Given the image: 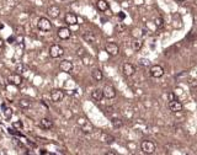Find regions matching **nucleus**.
I'll return each instance as SVG.
<instances>
[{
    "label": "nucleus",
    "mask_w": 197,
    "mask_h": 155,
    "mask_svg": "<svg viewBox=\"0 0 197 155\" xmlns=\"http://www.w3.org/2000/svg\"><path fill=\"white\" fill-rule=\"evenodd\" d=\"M122 71L126 76H132L134 73H135V66L131 64V63H125L122 65Z\"/></svg>",
    "instance_id": "nucleus-11"
},
{
    "label": "nucleus",
    "mask_w": 197,
    "mask_h": 155,
    "mask_svg": "<svg viewBox=\"0 0 197 155\" xmlns=\"http://www.w3.org/2000/svg\"><path fill=\"white\" fill-rule=\"evenodd\" d=\"M9 132H10L11 134H15V135H21V134H20V132H16L15 129H11V130H9Z\"/></svg>",
    "instance_id": "nucleus-34"
},
{
    "label": "nucleus",
    "mask_w": 197,
    "mask_h": 155,
    "mask_svg": "<svg viewBox=\"0 0 197 155\" xmlns=\"http://www.w3.org/2000/svg\"><path fill=\"white\" fill-rule=\"evenodd\" d=\"M154 22H155V26H157V27H163V25H164V21H163L162 17H157V19L154 20Z\"/></svg>",
    "instance_id": "nucleus-27"
},
{
    "label": "nucleus",
    "mask_w": 197,
    "mask_h": 155,
    "mask_svg": "<svg viewBox=\"0 0 197 155\" xmlns=\"http://www.w3.org/2000/svg\"><path fill=\"white\" fill-rule=\"evenodd\" d=\"M167 98H169V101H172V100H177L176 98V95L174 93H167Z\"/></svg>",
    "instance_id": "nucleus-31"
},
{
    "label": "nucleus",
    "mask_w": 197,
    "mask_h": 155,
    "mask_svg": "<svg viewBox=\"0 0 197 155\" xmlns=\"http://www.w3.org/2000/svg\"><path fill=\"white\" fill-rule=\"evenodd\" d=\"M142 46H143V42L139 41V39H135V41H133V43H132V47H133L134 51H139V49L142 48Z\"/></svg>",
    "instance_id": "nucleus-23"
},
{
    "label": "nucleus",
    "mask_w": 197,
    "mask_h": 155,
    "mask_svg": "<svg viewBox=\"0 0 197 155\" xmlns=\"http://www.w3.org/2000/svg\"><path fill=\"white\" fill-rule=\"evenodd\" d=\"M25 65L22 64V63H19L16 66H15V73H19V74H21V73H24L25 71Z\"/></svg>",
    "instance_id": "nucleus-24"
},
{
    "label": "nucleus",
    "mask_w": 197,
    "mask_h": 155,
    "mask_svg": "<svg viewBox=\"0 0 197 155\" xmlns=\"http://www.w3.org/2000/svg\"><path fill=\"white\" fill-rule=\"evenodd\" d=\"M177 1H181V2H182V1H185V0H177Z\"/></svg>",
    "instance_id": "nucleus-38"
},
{
    "label": "nucleus",
    "mask_w": 197,
    "mask_h": 155,
    "mask_svg": "<svg viewBox=\"0 0 197 155\" xmlns=\"http://www.w3.org/2000/svg\"><path fill=\"white\" fill-rule=\"evenodd\" d=\"M83 38L88 42V43H93V42H95V39H96V36H95V33L91 31H88L85 32L84 34H83Z\"/></svg>",
    "instance_id": "nucleus-17"
},
{
    "label": "nucleus",
    "mask_w": 197,
    "mask_h": 155,
    "mask_svg": "<svg viewBox=\"0 0 197 155\" xmlns=\"http://www.w3.org/2000/svg\"><path fill=\"white\" fill-rule=\"evenodd\" d=\"M118 17H120V19H125V14L120 12V14H118Z\"/></svg>",
    "instance_id": "nucleus-36"
},
{
    "label": "nucleus",
    "mask_w": 197,
    "mask_h": 155,
    "mask_svg": "<svg viewBox=\"0 0 197 155\" xmlns=\"http://www.w3.org/2000/svg\"><path fill=\"white\" fill-rule=\"evenodd\" d=\"M37 27H38V30H41V31L47 32L52 29V22H51L48 19H46V17H41V19H38Z\"/></svg>",
    "instance_id": "nucleus-3"
},
{
    "label": "nucleus",
    "mask_w": 197,
    "mask_h": 155,
    "mask_svg": "<svg viewBox=\"0 0 197 155\" xmlns=\"http://www.w3.org/2000/svg\"><path fill=\"white\" fill-rule=\"evenodd\" d=\"M150 75L153 76V78H162L163 75H164V69H163V66L162 65H159V64H155V65H152L150 66Z\"/></svg>",
    "instance_id": "nucleus-6"
},
{
    "label": "nucleus",
    "mask_w": 197,
    "mask_h": 155,
    "mask_svg": "<svg viewBox=\"0 0 197 155\" xmlns=\"http://www.w3.org/2000/svg\"><path fill=\"white\" fill-rule=\"evenodd\" d=\"M189 86L190 88H192V89H195L197 88V79H189Z\"/></svg>",
    "instance_id": "nucleus-28"
},
{
    "label": "nucleus",
    "mask_w": 197,
    "mask_h": 155,
    "mask_svg": "<svg viewBox=\"0 0 197 155\" xmlns=\"http://www.w3.org/2000/svg\"><path fill=\"white\" fill-rule=\"evenodd\" d=\"M2 46H4V42H2V39H1V38H0V48H1V47H2Z\"/></svg>",
    "instance_id": "nucleus-37"
},
{
    "label": "nucleus",
    "mask_w": 197,
    "mask_h": 155,
    "mask_svg": "<svg viewBox=\"0 0 197 155\" xmlns=\"http://www.w3.org/2000/svg\"><path fill=\"white\" fill-rule=\"evenodd\" d=\"M47 14H48L49 17L57 19V17L61 15V9H59L58 6H56V5H52V6H49V7L47 9Z\"/></svg>",
    "instance_id": "nucleus-12"
},
{
    "label": "nucleus",
    "mask_w": 197,
    "mask_h": 155,
    "mask_svg": "<svg viewBox=\"0 0 197 155\" xmlns=\"http://www.w3.org/2000/svg\"><path fill=\"white\" fill-rule=\"evenodd\" d=\"M140 64H142V65H143V64H144V65H149V61H148V59H142V61H140Z\"/></svg>",
    "instance_id": "nucleus-33"
},
{
    "label": "nucleus",
    "mask_w": 197,
    "mask_h": 155,
    "mask_svg": "<svg viewBox=\"0 0 197 155\" xmlns=\"http://www.w3.org/2000/svg\"><path fill=\"white\" fill-rule=\"evenodd\" d=\"M101 139H102V142H105V143H107V144H112V143H113V140H115L112 135L106 134V133L101 135Z\"/></svg>",
    "instance_id": "nucleus-22"
},
{
    "label": "nucleus",
    "mask_w": 197,
    "mask_h": 155,
    "mask_svg": "<svg viewBox=\"0 0 197 155\" xmlns=\"http://www.w3.org/2000/svg\"><path fill=\"white\" fill-rule=\"evenodd\" d=\"M64 21H66V24H68V25H75V24H78V17H76L75 14L68 12L66 15V17H64Z\"/></svg>",
    "instance_id": "nucleus-15"
},
{
    "label": "nucleus",
    "mask_w": 197,
    "mask_h": 155,
    "mask_svg": "<svg viewBox=\"0 0 197 155\" xmlns=\"http://www.w3.org/2000/svg\"><path fill=\"white\" fill-rule=\"evenodd\" d=\"M102 91H103V96L106 98H113L116 96V90H115V88L112 85H108V84L105 85L103 89H102Z\"/></svg>",
    "instance_id": "nucleus-10"
},
{
    "label": "nucleus",
    "mask_w": 197,
    "mask_h": 155,
    "mask_svg": "<svg viewBox=\"0 0 197 155\" xmlns=\"http://www.w3.org/2000/svg\"><path fill=\"white\" fill-rule=\"evenodd\" d=\"M93 78H94L95 81H101L103 79V74L100 69H94L93 70Z\"/></svg>",
    "instance_id": "nucleus-20"
},
{
    "label": "nucleus",
    "mask_w": 197,
    "mask_h": 155,
    "mask_svg": "<svg viewBox=\"0 0 197 155\" xmlns=\"http://www.w3.org/2000/svg\"><path fill=\"white\" fill-rule=\"evenodd\" d=\"M12 127L20 130V129L24 127V124H22V122H21V121H16V122H14V123H12Z\"/></svg>",
    "instance_id": "nucleus-29"
},
{
    "label": "nucleus",
    "mask_w": 197,
    "mask_h": 155,
    "mask_svg": "<svg viewBox=\"0 0 197 155\" xmlns=\"http://www.w3.org/2000/svg\"><path fill=\"white\" fill-rule=\"evenodd\" d=\"M57 34H58V37L61 39H69L70 36H71V31L68 27H61L58 30V32H57Z\"/></svg>",
    "instance_id": "nucleus-14"
},
{
    "label": "nucleus",
    "mask_w": 197,
    "mask_h": 155,
    "mask_svg": "<svg viewBox=\"0 0 197 155\" xmlns=\"http://www.w3.org/2000/svg\"><path fill=\"white\" fill-rule=\"evenodd\" d=\"M7 80H9L10 84H12V85H15V86H20V85L22 84V78H21V75H20L19 73L11 74V75L7 78Z\"/></svg>",
    "instance_id": "nucleus-9"
},
{
    "label": "nucleus",
    "mask_w": 197,
    "mask_h": 155,
    "mask_svg": "<svg viewBox=\"0 0 197 155\" xmlns=\"http://www.w3.org/2000/svg\"><path fill=\"white\" fill-rule=\"evenodd\" d=\"M64 98V91L59 89H54L51 91V100L53 102H61Z\"/></svg>",
    "instance_id": "nucleus-7"
},
{
    "label": "nucleus",
    "mask_w": 197,
    "mask_h": 155,
    "mask_svg": "<svg viewBox=\"0 0 197 155\" xmlns=\"http://www.w3.org/2000/svg\"><path fill=\"white\" fill-rule=\"evenodd\" d=\"M91 97H93L95 101H101L102 97H103V91L100 90V89H96V90H94V91L91 93Z\"/></svg>",
    "instance_id": "nucleus-18"
},
{
    "label": "nucleus",
    "mask_w": 197,
    "mask_h": 155,
    "mask_svg": "<svg viewBox=\"0 0 197 155\" xmlns=\"http://www.w3.org/2000/svg\"><path fill=\"white\" fill-rule=\"evenodd\" d=\"M76 56L80 57V58H84V57L86 56V51H85L84 48H79V49L76 51Z\"/></svg>",
    "instance_id": "nucleus-26"
},
{
    "label": "nucleus",
    "mask_w": 197,
    "mask_h": 155,
    "mask_svg": "<svg viewBox=\"0 0 197 155\" xmlns=\"http://www.w3.org/2000/svg\"><path fill=\"white\" fill-rule=\"evenodd\" d=\"M39 127L42 129H51L53 127V122L49 120V118H42L39 121Z\"/></svg>",
    "instance_id": "nucleus-16"
},
{
    "label": "nucleus",
    "mask_w": 197,
    "mask_h": 155,
    "mask_svg": "<svg viewBox=\"0 0 197 155\" xmlns=\"http://www.w3.org/2000/svg\"><path fill=\"white\" fill-rule=\"evenodd\" d=\"M19 106H20L21 108L27 110V108H30V107L32 106V102H31L30 100H27V98H21V100L19 101Z\"/></svg>",
    "instance_id": "nucleus-19"
},
{
    "label": "nucleus",
    "mask_w": 197,
    "mask_h": 155,
    "mask_svg": "<svg viewBox=\"0 0 197 155\" xmlns=\"http://www.w3.org/2000/svg\"><path fill=\"white\" fill-rule=\"evenodd\" d=\"M73 68H74V65L70 61H62L59 63V69L64 73H71Z\"/></svg>",
    "instance_id": "nucleus-13"
},
{
    "label": "nucleus",
    "mask_w": 197,
    "mask_h": 155,
    "mask_svg": "<svg viewBox=\"0 0 197 155\" xmlns=\"http://www.w3.org/2000/svg\"><path fill=\"white\" fill-rule=\"evenodd\" d=\"M140 150L145 154H153L157 152V144L152 140H143L140 143Z\"/></svg>",
    "instance_id": "nucleus-1"
},
{
    "label": "nucleus",
    "mask_w": 197,
    "mask_h": 155,
    "mask_svg": "<svg viewBox=\"0 0 197 155\" xmlns=\"http://www.w3.org/2000/svg\"><path fill=\"white\" fill-rule=\"evenodd\" d=\"M105 51L107 52V54H108V56H112V57H115V56H117V54L120 53V48H118V46H117L116 43H113V42H108V43H106V46H105Z\"/></svg>",
    "instance_id": "nucleus-5"
},
{
    "label": "nucleus",
    "mask_w": 197,
    "mask_h": 155,
    "mask_svg": "<svg viewBox=\"0 0 197 155\" xmlns=\"http://www.w3.org/2000/svg\"><path fill=\"white\" fill-rule=\"evenodd\" d=\"M4 113H5V117H6V118H10V117L12 116V111H11L10 108H5Z\"/></svg>",
    "instance_id": "nucleus-30"
},
{
    "label": "nucleus",
    "mask_w": 197,
    "mask_h": 155,
    "mask_svg": "<svg viewBox=\"0 0 197 155\" xmlns=\"http://www.w3.org/2000/svg\"><path fill=\"white\" fill-rule=\"evenodd\" d=\"M63 54H64V48L62 46H59V44L51 46V48H49V56L52 58H59Z\"/></svg>",
    "instance_id": "nucleus-2"
},
{
    "label": "nucleus",
    "mask_w": 197,
    "mask_h": 155,
    "mask_svg": "<svg viewBox=\"0 0 197 155\" xmlns=\"http://www.w3.org/2000/svg\"><path fill=\"white\" fill-rule=\"evenodd\" d=\"M125 29H126V26H125V25H122V24H118V25L116 26V30H117L118 32H120V31H123Z\"/></svg>",
    "instance_id": "nucleus-32"
},
{
    "label": "nucleus",
    "mask_w": 197,
    "mask_h": 155,
    "mask_svg": "<svg viewBox=\"0 0 197 155\" xmlns=\"http://www.w3.org/2000/svg\"><path fill=\"white\" fill-rule=\"evenodd\" d=\"M167 106H169V110H170L171 112H174V113H177V112H181V111H182V103H181L180 101H177V100L169 101Z\"/></svg>",
    "instance_id": "nucleus-8"
},
{
    "label": "nucleus",
    "mask_w": 197,
    "mask_h": 155,
    "mask_svg": "<svg viewBox=\"0 0 197 155\" xmlns=\"http://www.w3.org/2000/svg\"><path fill=\"white\" fill-rule=\"evenodd\" d=\"M96 5H98V9L100 11H106V10H108V2H107L106 0H98V2H96Z\"/></svg>",
    "instance_id": "nucleus-21"
},
{
    "label": "nucleus",
    "mask_w": 197,
    "mask_h": 155,
    "mask_svg": "<svg viewBox=\"0 0 197 155\" xmlns=\"http://www.w3.org/2000/svg\"><path fill=\"white\" fill-rule=\"evenodd\" d=\"M14 39H15V37H14V36H11V37H9V38H7V41H9L10 43H12V41H14Z\"/></svg>",
    "instance_id": "nucleus-35"
},
{
    "label": "nucleus",
    "mask_w": 197,
    "mask_h": 155,
    "mask_svg": "<svg viewBox=\"0 0 197 155\" xmlns=\"http://www.w3.org/2000/svg\"><path fill=\"white\" fill-rule=\"evenodd\" d=\"M78 124L81 127V129H83V132L84 133H91L93 130H94V127H93V124L90 123L86 118H83V117H80L79 120H78Z\"/></svg>",
    "instance_id": "nucleus-4"
},
{
    "label": "nucleus",
    "mask_w": 197,
    "mask_h": 155,
    "mask_svg": "<svg viewBox=\"0 0 197 155\" xmlns=\"http://www.w3.org/2000/svg\"><path fill=\"white\" fill-rule=\"evenodd\" d=\"M112 124H113V127L120 128V127H122L123 122H122L121 120H118V118H112Z\"/></svg>",
    "instance_id": "nucleus-25"
}]
</instances>
